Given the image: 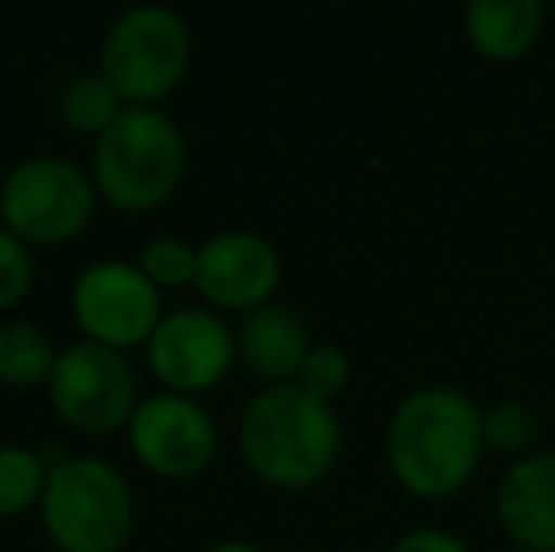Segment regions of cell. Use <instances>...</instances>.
<instances>
[{
  "instance_id": "cell-7",
  "label": "cell",
  "mask_w": 555,
  "mask_h": 552,
  "mask_svg": "<svg viewBox=\"0 0 555 552\" xmlns=\"http://www.w3.org/2000/svg\"><path fill=\"white\" fill-rule=\"evenodd\" d=\"M50 394L53 406L88 432H106L137 409L132 406L137 378L129 360L99 341H76L65 352H57V363L50 371Z\"/></svg>"
},
{
  "instance_id": "cell-16",
  "label": "cell",
  "mask_w": 555,
  "mask_h": 552,
  "mask_svg": "<svg viewBox=\"0 0 555 552\" xmlns=\"http://www.w3.org/2000/svg\"><path fill=\"white\" fill-rule=\"evenodd\" d=\"M537 435H541V416L526 401H499V406L483 409V442L511 462L521 454H533Z\"/></svg>"
},
{
  "instance_id": "cell-12",
  "label": "cell",
  "mask_w": 555,
  "mask_h": 552,
  "mask_svg": "<svg viewBox=\"0 0 555 552\" xmlns=\"http://www.w3.org/2000/svg\"><path fill=\"white\" fill-rule=\"evenodd\" d=\"M495 515L514 549L555 552V450L514 458L495 485Z\"/></svg>"
},
{
  "instance_id": "cell-2",
  "label": "cell",
  "mask_w": 555,
  "mask_h": 552,
  "mask_svg": "<svg viewBox=\"0 0 555 552\" xmlns=\"http://www.w3.org/2000/svg\"><path fill=\"white\" fill-rule=\"evenodd\" d=\"M242 454L276 488H310L340 458V416L333 401L299 383L264 386L242 413Z\"/></svg>"
},
{
  "instance_id": "cell-4",
  "label": "cell",
  "mask_w": 555,
  "mask_h": 552,
  "mask_svg": "<svg viewBox=\"0 0 555 552\" xmlns=\"http://www.w3.org/2000/svg\"><path fill=\"white\" fill-rule=\"evenodd\" d=\"M132 518V496L111 462L65 454L50 465L42 488V523L65 552L121 549Z\"/></svg>"
},
{
  "instance_id": "cell-21",
  "label": "cell",
  "mask_w": 555,
  "mask_h": 552,
  "mask_svg": "<svg viewBox=\"0 0 555 552\" xmlns=\"http://www.w3.org/2000/svg\"><path fill=\"white\" fill-rule=\"evenodd\" d=\"M30 277H35V261L27 243L12 228H0V307L20 299L30 287Z\"/></svg>"
},
{
  "instance_id": "cell-14",
  "label": "cell",
  "mask_w": 555,
  "mask_h": 552,
  "mask_svg": "<svg viewBox=\"0 0 555 552\" xmlns=\"http://www.w3.org/2000/svg\"><path fill=\"white\" fill-rule=\"evenodd\" d=\"M544 30L541 0H473L465 8V38L483 61H521Z\"/></svg>"
},
{
  "instance_id": "cell-9",
  "label": "cell",
  "mask_w": 555,
  "mask_h": 552,
  "mask_svg": "<svg viewBox=\"0 0 555 552\" xmlns=\"http://www.w3.org/2000/svg\"><path fill=\"white\" fill-rule=\"evenodd\" d=\"M234 333L205 307H178L159 318L147 337V360L175 390H205L231 368Z\"/></svg>"
},
{
  "instance_id": "cell-8",
  "label": "cell",
  "mask_w": 555,
  "mask_h": 552,
  "mask_svg": "<svg viewBox=\"0 0 555 552\" xmlns=\"http://www.w3.org/2000/svg\"><path fill=\"white\" fill-rule=\"evenodd\" d=\"M73 314L99 345H132L159 325V292L132 261H91L73 284Z\"/></svg>"
},
{
  "instance_id": "cell-24",
  "label": "cell",
  "mask_w": 555,
  "mask_h": 552,
  "mask_svg": "<svg viewBox=\"0 0 555 552\" xmlns=\"http://www.w3.org/2000/svg\"><path fill=\"white\" fill-rule=\"evenodd\" d=\"M506 552H529V549H506Z\"/></svg>"
},
{
  "instance_id": "cell-22",
  "label": "cell",
  "mask_w": 555,
  "mask_h": 552,
  "mask_svg": "<svg viewBox=\"0 0 555 552\" xmlns=\"http://www.w3.org/2000/svg\"><path fill=\"white\" fill-rule=\"evenodd\" d=\"M389 552H473V545L442 526H416V530L401 534Z\"/></svg>"
},
{
  "instance_id": "cell-19",
  "label": "cell",
  "mask_w": 555,
  "mask_h": 552,
  "mask_svg": "<svg viewBox=\"0 0 555 552\" xmlns=\"http://www.w3.org/2000/svg\"><path fill=\"white\" fill-rule=\"evenodd\" d=\"M137 266L144 269L152 284H185V280L197 277V251L185 239L159 235L144 243Z\"/></svg>"
},
{
  "instance_id": "cell-23",
  "label": "cell",
  "mask_w": 555,
  "mask_h": 552,
  "mask_svg": "<svg viewBox=\"0 0 555 552\" xmlns=\"http://www.w3.org/2000/svg\"><path fill=\"white\" fill-rule=\"evenodd\" d=\"M205 552H264V549H261V545H254V541L231 538V541H216V545H208Z\"/></svg>"
},
{
  "instance_id": "cell-11",
  "label": "cell",
  "mask_w": 555,
  "mask_h": 552,
  "mask_svg": "<svg viewBox=\"0 0 555 552\" xmlns=\"http://www.w3.org/2000/svg\"><path fill=\"white\" fill-rule=\"evenodd\" d=\"M201 295L231 310H254L269 303L280 284V254L264 235L246 228H231L212 235L197 251Z\"/></svg>"
},
{
  "instance_id": "cell-6",
  "label": "cell",
  "mask_w": 555,
  "mask_h": 552,
  "mask_svg": "<svg viewBox=\"0 0 555 552\" xmlns=\"http://www.w3.org/2000/svg\"><path fill=\"white\" fill-rule=\"evenodd\" d=\"M91 182L65 155H27L0 185V213L8 228L30 243H61L91 216Z\"/></svg>"
},
{
  "instance_id": "cell-5",
  "label": "cell",
  "mask_w": 555,
  "mask_h": 552,
  "mask_svg": "<svg viewBox=\"0 0 555 552\" xmlns=\"http://www.w3.org/2000/svg\"><path fill=\"white\" fill-rule=\"evenodd\" d=\"M190 65V27L167 4H132L103 38V76L117 95L152 103L182 80Z\"/></svg>"
},
{
  "instance_id": "cell-1",
  "label": "cell",
  "mask_w": 555,
  "mask_h": 552,
  "mask_svg": "<svg viewBox=\"0 0 555 552\" xmlns=\"http://www.w3.org/2000/svg\"><path fill=\"white\" fill-rule=\"evenodd\" d=\"M483 450V409L457 386H420L389 413L386 465L416 500L457 496L480 470Z\"/></svg>"
},
{
  "instance_id": "cell-10",
  "label": "cell",
  "mask_w": 555,
  "mask_h": 552,
  "mask_svg": "<svg viewBox=\"0 0 555 552\" xmlns=\"http://www.w3.org/2000/svg\"><path fill=\"white\" fill-rule=\"evenodd\" d=\"M132 450L159 473H193L212 458L216 424L185 394H147L129 416Z\"/></svg>"
},
{
  "instance_id": "cell-20",
  "label": "cell",
  "mask_w": 555,
  "mask_h": 552,
  "mask_svg": "<svg viewBox=\"0 0 555 552\" xmlns=\"http://www.w3.org/2000/svg\"><path fill=\"white\" fill-rule=\"evenodd\" d=\"M295 383H299L302 390L314 394V398L333 401L336 394H340L344 386L351 383V360H348V352H344L340 345H314L307 352V360H302V368H299V375H295Z\"/></svg>"
},
{
  "instance_id": "cell-18",
  "label": "cell",
  "mask_w": 555,
  "mask_h": 552,
  "mask_svg": "<svg viewBox=\"0 0 555 552\" xmlns=\"http://www.w3.org/2000/svg\"><path fill=\"white\" fill-rule=\"evenodd\" d=\"M42 454L30 447H0V515L27 508L46 488Z\"/></svg>"
},
{
  "instance_id": "cell-13",
  "label": "cell",
  "mask_w": 555,
  "mask_h": 552,
  "mask_svg": "<svg viewBox=\"0 0 555 552\" xmlns=\"http://www.w3.org/2000/svg\"><path fill=\"white\" fill-rule=\"evenodd\" d=\"M234 345H238L246 368L261 378H272V386L295 383L302 360L314 348L302 314L284 303H261V307L246 310L238 333H234Z\"/></svg>"
},
{
  "instance_id": "cell-17",
  "label": "cell",
  "mask_w": 555,
  "mask_h": 552,
  "mask_svg": "<svg viewBox=\"0 0 555 552\" xmlns=\"http://www.w3.org/2000/svg\"><path fill=\"white\" fill-rule=\"evenodd\" d=\"M61 114L73 129H99L103 133L106 126L121 114L117 106V91L114 84L99 76H80L65 88V99H61Z\"/></svg>"
},
{
  "instance_id": "cell-3",
  "label": "cell",
  "mask_w": 555,
  "mask_h": 552,
  "mask_svg": "<svg viewBox=\"0 0 555 552\" xmlns=\"http://www.w3.org/2000/svg\"><path fill=\"white\" fill-rule=\"evenodd\" d=\"M185 163V140L170 114L152 103H129L95 144V178L117 208H147L175 190Z\"/></svg>"
},
{
  "instance_id": "cell-15",
  "label": "cell",
  "mask_w": 555,
  "mask_h": 552,
  "mask_svg": "<svg viewBox=\"0 0 555 552\" xmlns=\"http://www.w3.org/2000/svg\"><path fill=\"white\" fill-rule=\"evenodd\" d=\"M53 363H57V356H53L50 337L38 325H0V378H8V383H38V378H50Z\"/></svg>"
}]
</instances>
